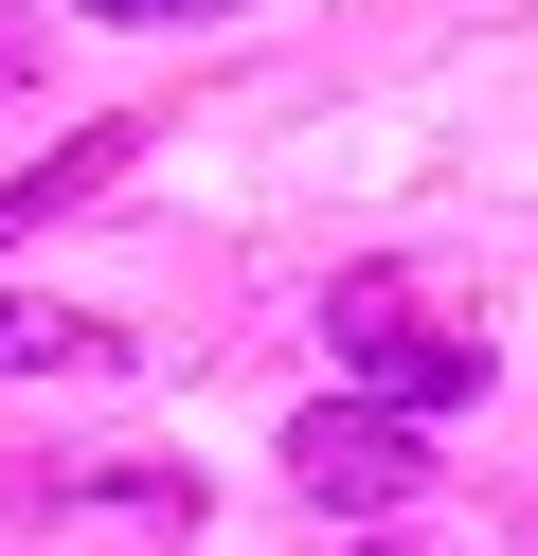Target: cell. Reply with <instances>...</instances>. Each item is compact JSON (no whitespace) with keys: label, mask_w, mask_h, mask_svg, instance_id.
Listing matches in <instances>:
<instances>
[{"label":"cell","mask_w":538,"mask_h":556,"mask_svg":"<svg viewBox=\"0 0 538 556\" xmlns=\"http://www.w3.org/2000/svg\"><path fill=\"white\" fill-rule=\"evenodd\" d=\"M323 341H341V395L413 413V431H430V413H466V395H485V341H466V324H449L430 288H395V269H359V288L323 305Z\"/></svg>","instance_id":"1"},{"label":"cell","mask_w":538,"mask_h":556,"mask_svg":"<svg viewBox=\"0 0 538 556\" xmlns=\"http://www.w3.org/2000/svg\"><path fill=\"white\" fill-rule=\"evenodd\" d=\"M287 484H305L323 520H395V503H413V413H377V395H323L305 431H287Z\"/></svg>","instance_id":"2"},{"label":"cell","mask_w":538,"mask_h":556,"mask_svg":"<svg viewBox=\"0 0 538 556\" xmlns=\"http://www.w3.org/2000/svg\"><path fill=\"white\" fill-rule=\"evenodd\" d=\"M90 359H126V341L72 324V305H0V377H90Z\"/></svg>","instance_id":"3"},{"label":"cell","mask_w":538,"mask_h":556,"mask_svg":"<svg viewBox=\"0 0 538 556\" xmlns=\"http://www.w3.org/2000/svg\"><path fill=\"white\" fill-rule=\"evenodd\" d=\"M72 18H126V37H162V18H215V0H72Z\"/></svg>","instance_id":"4"},{"label":"cell","mask_w":538,"mask_h":556,"mask_svg":"<svg viewBox=\"0 0 538 556\" xmlns=\"http://www.w3.org/2000/svg\"><path fill=\"white\" fill-rule=\"evenodd\" d=\"M18 90H36V37H18V18H0V109H18Z\"/></svg>","instance_id":"5"}]
</instances>
